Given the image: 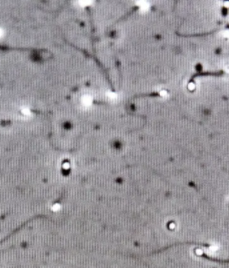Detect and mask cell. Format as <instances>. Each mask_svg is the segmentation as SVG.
<instances>
[{"mask_svg": "<svg viewBox=\"0 0 229 268\" xmlns=\"http://www.w3.org/2000/svg\"><path fill=\"white\" fill-rule=\"evenodd\" d=\"M179 245H197V246H201V247H205V248H209L210 247V244L209 243H199V242H179V243H173V244H170L168 246H166V247H163L162 249H160L158 250L154 251L147 255H151V254H157L160 252H162V251L166 250V249H168L170 248H173V247H176Z\"/></svg>", "mask_w": 229, "mask_h": 268, "instance_id": "1", "label": "cell"}, {"mask_svg": "<svg viewBox=\"0 0 229 268\" xmlns=\"http://www.w3.org/2000/svg\"><path fill=\"white\" fill-rule=\"evenodd\" d=\"M197 256L204 259V260H210V261H213V262H216V263H222V264H229V260H226V259H220V258H215V257H212L210 255H208L207 254L205 253H201V254H197Z\"/></svg>", "mask_w": 229, "mask_h": 268, "instance_id": "2", "label": "cell"}]
</instances>
